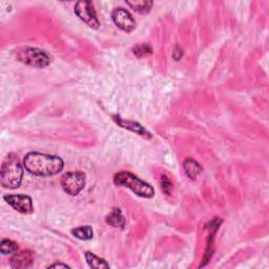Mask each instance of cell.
Returning a JSON list of instances; mask_svg holds the SVG:
<instances>
[{
    "label": "cell",
    "instance_id": "12",
    "mask_svg": "<svg viewBox=\"0 0 269 269\" xmlns=\"http://www.w3.org/2000/svg\"><path fill=\"white\" fill-rule=\"evenodd\" d=\"M183 165H184V170H185L187 177L189 179H191V180H195V179H197V177L202 171L201 165L196 160H194L191 158H187L184 161Z\"/></svg>",
    "mask_w": 269,
    "mask_h": 269
},
{
    "label": "cell",
    "instance_id": "5",
    "mask_svg": "<svg viewBox=\"0 0 269 269\" xmlns=\"http://www.w3.org/2000/svg\"><path fill=\"white\" fill-rule=\"evenodd\" d=\"M85 175L82 171H70L62 176L60 184L62 189L70 196L79 195L85 186Z\"/></svg>",
    "mask_w": 269,
    "mask_h": 269
},
{
    "label": "cell",
    "instance_id": "8",
    "mask_svg": "<svg viewBox=\"0 0 269 269\" xmlns=\"http://www.w3.org/2000/svg\"><path fill=\"white\" fill-rule=\"evenodd\" d=\"M111 19H113L114 24L119 29H121L126 33H131L132 31L136 30L137 27L136 20L133 19L132 15L125 9L122 8L115 9L113 13H111Z\"/></svg>",
    "mask_w": 269,
    "mask_h": 269
},
{
    "label": "cell",
    "instance_id": "20",
    "mask_svg": "<svg viewBox=\"0 0 269 269\" xmlns=\"http://www.w3.org/2000/svg\"><path fill=\"white\" fill-rule=\"evenodd\" d=\"M48 268H70V266L67 264H63V263H54L48 266Z\"/></svg>",
    "mask_w": 269,
    "mask_h": 269
},
{
    "label": "cell",
    "instance_id": "17",
    "mask_svg": "<svg viewBox=\"0 0 269 269\" xmlns=\"http://www.w3.org/2000/svg\"><path fill=\"white\" fill-rule=\"evenodd\" d=\"M132 53L138 58L146 57L152 54V48L149 46V44H138V46L132 49Z\"/></svg>",
    "mask_w": 269,
    "mask_h": 269
},
{
    "label": "cell",
    "instance_id": "7",
    "mask_svg": "<svg viewBox=\"0 0 269 269\" xmlns=\"http://www.w3.org/2000/svg\"><path fill=\"white\" fill-rule=\"evenodd\" d=\"M4 199L15 210L24 215H30L34 212L33 200L27 195H6Z\"/></svg>",
    "mask_w": 269,
    "mask_h": 269
},
{
    "label": "cell",
    "instance_id": "16",
    "mask_svg": "<svg viewBox=\"0 0 269 269\" xmlns=\"http://www.w3.org/2000/svg\"><path fill=\"white\" fill-rule=\"evenodd\" d=\"M18 248L19 247L17 243L9 239H5L0 243V251H2V254L5 256L16 254L18 252Z\"/></svg>",
    "mask_w": 269,
    "mask_h": 269
},
{
    "label": "cell",
    "instance_id": "4",
    "mask_svg": "<svg viewBox=\"0 0 269 269\" xmlns=\"http://www.w3.org/2000/svg\"><path fill=\"white\" fill-rule=\"evenodd\" d=\"M16 58L26 65L37 69L47 67L53 61V57L47 51L32 47H24L16 50Z\"/></svg>",
    "mask_w": 269,
    "mask_h": 269
},
{
    "label": "cell",
    "instance_id": "10",
    "mask_svg": "<svg viewBox=\"0 0 269 269\" xmlns=\"http://www.w3.org/2000/svg\"><path fill=\"white\" fill-rule=\"evenodd\" d=\"M35 255L30 251H22L14 254L11 259V267L14 269H26L34 264Z\"/></svg>",
    "mask_w": 269,
    "mask_h": 269
},
{
    "label": "cell",
    "instance_id": "13",
    "mask_svg": "<svg viewBox=\"0 0 269 269\" xmlns=\"http://www.w3.org/2000/svg\"><path fill=\"white\" fill-rule=\"evenodd\" d=\"M84 256H85V259H86L87 264L89 265V267L96 268V269L109 268V264L106 263L105 260L97 257L96 255H94V254L91 253V252H85Z\"/></svg>",
    "mask_w": 269,
    "mask_h": 269
},
{
    "label": "cell",
    "instance_id": "2",
    "mask_svg": "<svg viewBox=\"0 0 269 269\" xmlns=\"http://www.w3.org/2000/svg\"><path fill=\"white\" fill-rule=\"evenodd\" d=\"M24 179V166L15 153H10L0 169V183L4 188L16 189Z\"/></svg>",
    "mask_w": 269,
    "mask_h": 269
},
{
    "label": "cell",
    "instance_id": "11",
    "mask_svg": "<svg viewBox=\"0 0 269 269\" xmlns=\"http://www.w3.org/2000/svg\"><path fill=\"white\" fill-rule=\"evenodd\" d=\"M106 223L111 227L115 228H124L125 226V219L122 215V212L119 208H114L111 213L105 219Z\"/></svg>",
    "mask_w": 269,
    "mask_h": 269
},
{
    "label": "cell",
    "instance_id": "19",
    "mask_svg": "<svg viewBox=\"0 0 269 269\" xmlns=\"http://www.w3.org/2000/svg\"><path fill=\"white\" fill-rule=\"evenodd\" d=\"M182 56H183V51H182V49H181L180 47H179V46L175 47V50H174V53H172V58H174V60L179 61V60H180V59L182 58Z\"/></svg>",
    "mask_w": 269,
    "mask_h": 269
},
{
    "label": "cell",
    "instance_id": "3",
    "mask_svg": "<svg viewBox=\"0 0 269 269\" xmlns=\"http://www.w3.org/2000/svg\"><path fill=\"white\" fill-rule=\"evenodd\" d=\"M114 183L117 186L129 188L133 194L141 198L150 199L155 196L153 187L129 171H120L116 174L114 176Z\"/></svg>",
    "mask_w": 269,
    "mask_h": 269
},
{
    "label": "cell",
    "instance_id": "18",
    "mask_svg": "<svg viewBox=\"0 0 269 269\" xmlns=\"http://www.w3.org/2000/svg\"><path fill=\"white\" fill-rule=\"evenodd\" d=\"M161 187H162V190L166 195H169L171 193L172 184H171V181L168 179V177L162 176V178H161Z\"/></svg>",
    "mask_w": 269,
    "mask_h": 269
},
{
    "label": "cell",
    "instance_id": "1",
    "mask_svg": "<svg viewBox=\"0 0 269 269\" xmlns=\"http://www.w3.org/2000/svg\"><path fill=\"white\" fill-rule=\"evenodd\" d=\"M26 169L37 177H51L59 174L64 166L63 160L58 156L32 151L24 159Z\"/></svg>",
    "mask_w": 269,
    "mask_h": 269
},
{
    "label": "cell",
    "instance_id": "9",
    "mask_svg": "<svg viewBox=\"0 0 269 269\" xmlns=\"http://www.w3.org/2000/svg\"><path fill=\"white\" fill-rule=\"evenodd\" d=\"M113 119L114 121L121 127L129 130V131H132L134 133L139 134V136L145 138V139H151V133L145 128L143 127L140 123L136 122V121H131V120H125L123 118H121L120 116L118 115H114L113 116Z\"/></svg>",
    "mask_w": 269,
    "mask_h": 269
},
{
    "label": "cell",
    "instance_id": "6",
    "mask_svg": "<svg viewBox=\"0 0 269 269\" xmlns=\"http://www.w3.org/2000/svg\"><path fill=\"white\" fill-rule=\"evenodd\" d=\"M75 14L84 24L93 30H98L100 22L97 17L94 6L91 2H78L75 5Z\"/></svg>",
    "mask_w": 269,
    "mask_h": 269
},
{
    "label": "cell",
    "instance_id": "15",
    "mask_svg": "<svg viewBox=\"0 0 269 269\" xmlns=\"http://www.w3.org/2000/svg\"><path fill=\"white\" fill-rule=\"evenodd\" d=\"M126 5L139 14H147L152 8V2H126Z\"/></svg>",
    "mask_w": 269,
    "mask_h": 269
},
{
    "label": "cell",
    "instance_id": "14",
    "mask_svg": "<svg viewBox=\"0 0 269 269\" xmlns=\"http://www.w3.org/2000/svg\"><path fill=\"white\" fill-rule=\"evenodd\" d=\"M72 235L82 241H88L92 240L94 236V232L91 226H79L74 229H72Z\"/></svg>",
    "mask_w": 269,
    "mask_h": 269
}]
</instances>
